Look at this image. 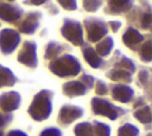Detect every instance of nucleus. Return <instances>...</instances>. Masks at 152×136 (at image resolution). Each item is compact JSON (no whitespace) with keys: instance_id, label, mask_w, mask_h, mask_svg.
<instances>
[{"instance_id":"f257e3e1","label":"nucleus","mask_w":152,"mask_h":136,"mask_svg":"<svg viewBox=\"0 0 152 136\" xmlns=\"http://www.w3.org/2000/svg\"><path fill=\"white\" fill-rule=\"evenodd\" d=\"M52 98L53 92L50 89H42L33 97L32 103L27 109V112L33 120L43 122L50 117L52 111Z\"/></svg>"},{"instance_id":"1a4fd4ad","label":"nucleus","mask_w":152,"mask_h":136,"mask_svg":"<svg viewBox=\"0 0 152 136\" xmlns=\"http://www.w3.org/2000/svg\"><path fill=\"white\" fill-rule=\"evenodd\" d=\"M42 19V12L39 11H30L24 13L21 19L14 25L18 29V32L25 35H33L39 27V23Z\"/></svg>"},{"instance_id":"a211bd4d","label":"nucleus","mask_w":152,"mask_h":136,"mask_svg":"<svg viewBox=\"0 0 152 136\" xmlns=\"http://www.w3.org/2000/svg\"><path fill=\"white\" fill-rule=\"evenodd\" d=\"M64 51H71V47L56 42V41H50L45 45V51H44V60L45 61H52L57 57H59Z\"/></svg>"},{"instance_id":"20e7f679","label":"nucleus","mask_w":152,"mask_h":136,"mask_svg":"<svg viewBox=\"0 0 152 136\" xmlns=\"http://www.w3.org/2000/svg\"><path fill=\"white\" fill-rule=\"evenodd\" d=\"M94 82H95L94 76H91L87 73H83L77 80H71V81L64 82L62 86V92L68 98L86 95L94 87Z\"/></svg>"},{"instance_id":"c9c22d12","label":"nucleus","mask_w":152,"mask_h":136,"mask_svg":"<svg viewBox=\"0 0 152 136\" xmlns=\"http://www.w3.org/2000/svg\"><path fill=\"white\" fill-rule=\"evenodd\" d=\"M6 136H28L27 134H25L24 131H21V130H18V129H14V130H10L8 132H7V135Z\"/></svg>"},{"instance_id":"4468645a","label":"nucleus","mask_w":152,"mask_h":136,"mask_svg":"<svg viewBox=\"0 0 152 136\" xmlns=\"http://www.w3.org/2000/svg\"><path fill=\"white\" fill-rule=\"evenodd\" d=\"M145 39H146V36L141 35L139 30H137L132 26H127V29L125 30V32L121 36L122 43L132 51H138V49L140 48V45L142 44V42Z\"/></svg>"},{"instance_id":"ddd939ff","label":"nucleus","mask_w":152,"mask_h":136,"mask_svg":"<svg viewBox=\"0 0 152 136\" xmlns=\"http://www.w3.org/2000/svg\"><path fill=\"white\" fill-rule=\"evenodd\" d=\"M108 91L112 95V98L119 103L128 104L134 98V91L131 86L124 85V84H109Z\"/></svg>"},{"instance_id":"a878e982","label":"nucleus","mask_w":152,"mask_h":136,"mask_svg":"<svg viewBox=\"0 0 152 136\" xmlns=\"http://www.w3.org/2000/svg\"><path fill=\"white\" fill-rule=\"evenodd\" d=\"M93 134L94 136H110V126L99 120H93Z\"/></svg>"},{"instance_id":"e433bc0d","label":"nucleus","mask_w":152,"mask_h":136,"mask_svg":"<svg viewBox=\"0 0 152 136\" xmlns=\"http://www.w3.org/2000/svg\"><path fill=\"white\" fill-rule=\"evenodd\" d=\"M44 0H31V1H24L25 5H44Z\"/></svg>"},{"instance_id":"c85d7f7f","label":"nucleus","mask_w":152,"mask_h":136,"mask_svg":"<svg viewBox=\"0 0 152 136\" xmlns=\"http://www.w3.org/2000/svg\"><path fill=\"white\" fill-rule=\"evenodd\" d=\"M102 4L103 2L100 1V0H97V1H89V0H87V1H83V10L87 11V12H96Z\"/></svg>"},{"instance_id":"dca6fc26","label":"nucleus","mask_w":152,"mask_h":136,"mask_svg":"<svg viewBox=\"0 0 152 136\" xmlns=\"http://www.w3.org/2000/svg\"><path fill=\"white\" fill-rule=\"evenodd\" d=\"M81 51H82V55H83L84 60L87 61V63L91 68H94V69H104L106 61L96 54V51L94 50V48L90 44L84 43L81 47Z\"/></svg>"},{"instance_id":"7c9ffc66","label":"nucleus","mask_w":152,"mask_h":136,"mask_svg":"<svg viewBox=\"0 0 152 136\" xmlns=\"http://www.w3.org/2000/svg\"><path fill=\"white\" fill-rule=\"evenodd\" d=\"M39 136H62V131L58 128H45Z\"/></svg>"},{"instance_id":"f8f14e48","label":"nucleus","mask_w":152,"mask_h":136,"mask_svg":"<svg viewBox=\"0 0 152 136\" xmlns=\"http://www.w3.org/2000/svg\"><path fill=\"white\" fill-rule=\"evenodd\" d=\"M83 116V109L71 104H64L58 112L57 122L61 126H69L76 119Z\"/></svg>"},{"instance_id":"f3484780","label":"nucleus","mask_w":152,"mask_h":136,"mask_svg":"<svg viewBox=\"0 0 152 136\" xmlns=\"http://www.w3.org/2000/svg\"><path fill=\"white\" fill-rule=\"evenodd\" d=\"M133 5L134 4L129 0H109L107 2V6H104L103 12L110 16L126 14L133 7Z\"/></svg>"},{"instance_id":"aec40b11","label":"nucleus","mask_w":152,"mask_h":136,"mask_svg":"<svg viewBox=\"0 0 152 136\" xmlns=\"http://www.w3.org/2000/svg\"><path fill=\"white\" fill-rule=\"evenodd\" d=\"M139 87L144 88L147 95V99H151V69L141 67L138 73V84Z\"/></svg>"},{"instance_id":"9d476101","label":"nucleus","mask_w":152,"mask_h":136,"mask_svg":"<svg viewBox=\"0 0 152 136\" xmlns=\"http://www.w3.org/2000/svg\"><path fill=\"white\" fill-rule=\"evenodd\" d=\"M20 35L14 29H2L0 31V51L4 55L12 54L20 43Z\"/></svg>"},{"instance_id":"f03ea898","label":"nucleus","mask_w":152,"mask_h":136,"mask_svg":"<svg viewBox=\"0 0 152 136\" xmlns=\"http://www.w3.org/2000/svg\"><path fill=\"white\" fill-rule=\"evenodd\" d=\"M48 67L50 72L58 78H71L82 72L80 61L70 54H63L59 57L50 61Z\"/></svg>"},{"instance_id":"c756f323","label":"nucleus","mask_w":152,"mask_h":136,"mask_svg":"<svg viewBox=\"0 0 152 136\" xmlns=\"http://www.w3.org/2000/svg\"><path fill=\"white\" fill-rule=\"evenodd\" d=\"M12 120H13V115L12 113H2V112H0V130L5 129Z\"/></svg>"},{"instance_id":"bb28decb","label":"nucleus","mask_w":152,"mask_h":136,"mask_svg":"<svg viewBox=\"0 0 152 136\" xmlns=\"http://www.w3.org/2000/svg\"><path fill=\"white\" fill-rule=\"evenodd\" d=\"M116 136H139V129L131 123H125L119 126Z\"/></svg>"},{"instance_id":"9b49d317","label":"nucleus","mask_w":152,"mask_h":136,"mask_svg":"<svg viewBox=\"0 0 152 136\" xmlns=\"http://www.w3.org/2000/svg\"><path fill=\"white\" fill-rule=\"evenodd\" d=\"M24 14V10L12 1H0V20L10 24L18 23Z\"/></svg>"},{"instance_id":"6e6552de","label":"nucleus","mask_w":152,"mask_h":136,"mask_svg":"<svg viewBox=\"0 0 152 136\" xmlns=\"http://www.w3.org/2000/svg\"><path fill=\"white\" fill-rule=\"evenodd\" d=\"M17 61L30 69H36L38 66L37 44L33 41H25L17 55Z\"/></svg>"},{"instance_id":"58836bf2","label":"nucleus","mask_w":152,"mask_h":136,"mask_svg":"<svg viewBox=\"0 0 152 136\" xmlns=\"http://www.w3.org/2000/svg\"><path fill=\"white\" fill-rule=\"evenodd\" d=\"M0 26H1V23H0Z\"/></svg>"},{"instance_id":"7ed1b4c3","label":"nucleus","mask_w":152,"mask_h":136,"mask_svg":"<svg viewBox=\"0 0 152 136\" xmlns=\"http://www.w3.org/2000/svg\"><path fill=\"white\" fill-rule=\"evenodd\" d=\"M145 6H135L126 13V20L129 26L134 29H140L144 31H150L152 26V12L148 2H144Z\"/></svg>"},{"instance_id":"cd10ccee","label":"nucleus","mask_w":152,"mask_h":136,"mask_svg":"<svg viewBox=\"0 0 152 136\" xmlns=\"http://www.w3.org/2000/svg\"><path fill=\"white\" fill-rule=\"evenodd\" d=\"M95 93L97 95H107L109 93L108 91V85L106 82H103L102 80H97L95 79Z\"/></svg>"},{"instance_id":"412c9836","label":"nucleus","mask_w":152,"mask_h":136,"mask_svg":"<svg viewBox=\"0 0 152 136\" xmlns=\"http://www.w3.org/2000/svg\"><path fill=\"white\" fill-rule=\"evenodd\" d=\"M18 82V78L13 74V72L0 64V88L2 87H12Z\"/></svg>"},{"instance_id":"423d86ee","label":"nucleus","mask_w":152,"mask_h":136,"mask_svg":"<svg viewBox=\"0 0 152 136\" xmlns=\"http://www.w3.org/2000/svg\"><path fill=\"white\" fill-rule=\"evenodd\" d=\"M86 29L87 41L89 43H97L102 38H104L108 35V25L107 23L101 18L95 17H88L83 20V25Z\"/></svg>"},{"instance_id":"2f4dec72","label":"nucleus","mask_w":152,"mask_h":136,"mask_svg":"<svg viewBox=\"0 0 152 136\" xmlns=\"http://www.w3.org/2000/svg\"><path fill=\"white\" fill-rule=\"evenodd\" d=\"M58 4L66 11H75L77 10V2L76 1H63V0H59Z\"/></svg>"},{"instance_id":"473e14b6","label":"nucleus","mask_w":152,"mask_h":136,"mask_svg":"<svg viewBox=\"0 0 152 136\" xmlns=\"http://www.w3.org/2000/svg\"><path fill=\"white\" fill-rule=\"evenodd\" d=\"M145 105H147L146 98H145V97H138V98H137V99L133 101L132 109H133V110H137V109L142 107V106H145Z\"/></svg>"},{"instance_id":"393cba45","label":"nucleus","mask_w":152,"mask_h":136,"mask_svg":"<svg viewBox=\"0 0 152 136\" xmlns=\"http://www.w3.org/2000/svg\"><path fill=\"white\" fill-rule=\"evenodd\" d=\"M75 136H94L93 134V124L90 122H82L76 124L74 128Z\"/></svg>"},{"instance_id":"f704fd0d","label":"nucleus","mask_w":152,"mask_h":136,"mask_svg":"<svg viewBox=\"0 0 152 136\" xmlns=\"http://www.w3.org/2000/svg\"><path fill=\"white\" fill-rule=\"evenodd\" d=\"M44 5H46V6H44V7H45V8H46L51 14H56V13H58V10H57V8H56V7H55L50 1H45V4H44Z\"/></svg>"},{"instance_id":"4be33fe9","label":"nucleus","mask_w":152,"mask_h":136,"mask_svg":"<svg viewBox=\"0 0 152 136\" xmlns=\"http://www.w3.org/2000/svg\"><path fill=\"white\" fill-rule=\"evenodd\" d=\"M113 47H114V41L110 36H106L104 38H102L100 42L96 43L95 45V51L96 54L100 56V57H107L112 50H113Z\"/></svg>"},{"instance_id":"0eeeda50","label":"nucleus","mask_w":152,"mask_h":136,"mask_svg":"<svg viewBox=\"0 0 152 136\" xmlns=\"http://www.w3.org/2000/svg\"><path fill=\"white\" fill-rule=\"evenodd\" d=\"M61 35L63 36V38H65L68 42L76 47H82L84 44L83 26L78 20L64 18L63 25L61 27Z\"/></svg>"},{"instance_id":"72a5a7b5","label":"nucleus","mask_w":152,"mask_h":136,"mask_svg":"<svg viewBox=\"0 0 152 136\" xmlns=\"http://www.w3.org/2000/svg\"><path fill=\"white\" fill-rule=\"evenodd\" d=\"M107 25H108V29L110 27V30L113 32H118L119 29L121 27V21H119V20H109V21H107Z\"/></svg>"},{"instance_id":"b1692460","label":"nucleus","mask_w":152,"mask_h":136,"mask_svg":"<svg viewBox=\"0 0 152 136\" xmlns=\"http://www.w3.org/2000/svg\"><path fill=\"white\" fill-rule=\"evenodd\" d=\"M134 118H137L141 124L146 125L147 128L150 126V124L152 123V116H151V106L147 104L142 107H139L137 110H134L133 112Z\"/></svg>"},{"instance_id":"4c0bfd02","label":"nucleus","mask_w":152,"mask_h":136,"mask_svg":"<svg viewBox=\"0 0 152 136\" xmlns=\"http://www.w3.org/2000/svg\"><path fill=\"white\" fill-rule=\"evenodd\" d=\"M5 135V131L4 130H0V136H4Z\"/></svg>"},{"instance_id":"39448f33","label":"nucleus","mask_w":152,"mask_h":136,"mask_svg":"<svg viewBox=\"0 0 152 136\" xmlns=\"http://www.w3.org/2000/svg\"><path fill=\"white\" fill-rule=\"evenodd\" d=\"M90 105H91V112L95 116H103L110 120H116L119 117L127 113L126 109L119 107L112 104L108 99L101 97H93L90 100Z\"/></svg>"},{"instance_id":"2eb2a0df","label":"nucleus","mask_w":152,"mask_h":136,"mask_svg":"<svg viewBox=\"0 0 152 136\" xmlns=\"http://www.w3.org/2000/svg\"><path fill=\"white\" fill-rule=\"evenodd\" d=\"M21 97L17 91H8L0 95V110L4 113H12V111L19 109Z\"/></svg>"},{"instance_id":"6ab92c4d","label":"nucleus","mask_w":152,"mask_h":136,"mask_svg":"<svg viewBox=\"0 0 152 136\" xmlns=\"http://www.w3.org/2000/svg\"><path fill=\"white\" fill-rule=\"evenodd\" d=\"M106 76L110 81H113L114 84L128 85L133 80V75L131 73H128L127 70L120 69V68H110V69H108L107 73H106Z\"/></svg>"},{"instance_id":"5701e85b","label":"nucleus","mask_w":152,"mask_h":136,"mask_svg":"<svg viewBox=\"0 0 152 136\" xmlns=\"http://www.w3.org/2000/svg\"><path fill=\"white\" fill-rule=\"evenodd\" d=\"M138 52H139V58L142 62H145V63L151 62V60H152V38H151V35L146 36V39L142 42V44L138 49Z\"/></svg>"}]
</instances>
